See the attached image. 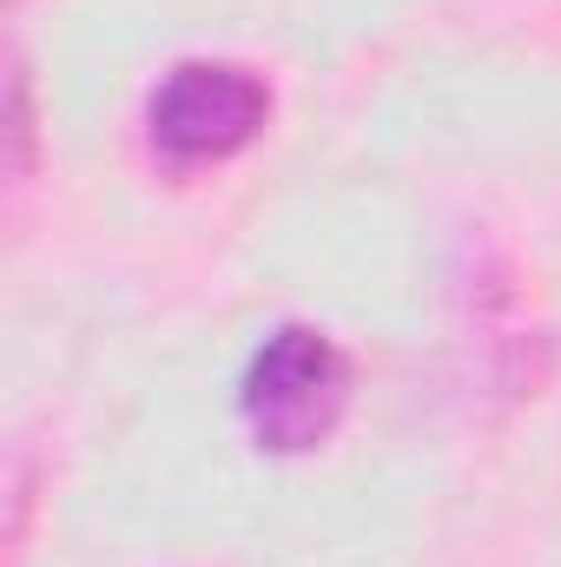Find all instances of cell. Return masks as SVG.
Returning <instances> with one entry per match:
<instances>
[{
	"label": "cell",
	"mask_w": 561,
	"mask_h": 567,
	"mask_svg": "<svg viewBox=\"0 0 561 567\" xmlns=\"http://www.w3.org/2000/svg\"><path fill=\"white\" fill-rule=\"evenodd\" d=\"M27 152H33V113H27V73L13 66V172H27Z\"/></svg>",
	"instance_id": "3"
},
{
	"label": "cell",
	"mask_w": 561,
	"mask_h": 567,
	"mask_svg": "<svg viewBox=\"0 0 561 567\" xmlns=\"http://www.w3.org/2000/svg\"><path fill=\"white\" fill-rule=\"evenodd\" d=\"M344 403H350V363L324 330L304 323H284L278 337H265L238 390L245 429L272 455H310L317 442H330Z\"/></svg>",
	"instance_id": "1"
},
{
	"label": "cell",
	"mask_w": 561,
	"mask_h": 567,
	"mask_svg": "<svg viewBox=\"0 0 561 567\" xmlns=\"http://www.w3.org/2000/svg\"><path fill=\"white\" fill-rule=\"evenodd\" d=\"M272 120V93L258 73L232 66V60H185L165 73V86L145 106L152 145L178 165H212L232 158L265 133Z\"/></svg>",
	"instance_id": "2"
}]
</instances>
